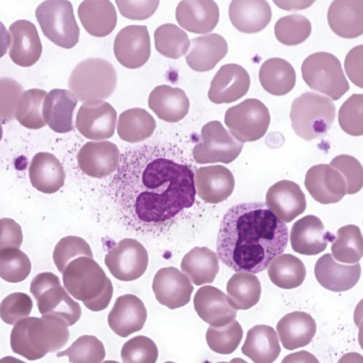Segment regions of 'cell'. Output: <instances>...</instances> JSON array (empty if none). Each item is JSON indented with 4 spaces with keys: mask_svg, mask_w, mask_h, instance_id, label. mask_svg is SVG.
<instances>
[{
    "mask_svg": "<svg viewBox=\"0 0 363 363\" xmlns=\"http://www.w3.org/2000/svg\"><path fill=\"white\" fill-rule=\"evenodd\" d=\"M288 240L287 226L265 203H239L230 208L221 220L217 255L237 272L257 274L284 252Z\"/></svg>",
    "mask_w": 363,
    "mask_h": 363,
    "instance_id": "obj_2",
    "label": "cell"
},
{
    "mask_svg": "<svg viewBox=\"0 0 363 363\" xmlns=\"http://www.w3.org/2000/svg\"><path fill=\"white\" fill-rule=\"evenodd\" d=\"M228 50L226 40L218 33L196 37L191 41L186 61L194 71H210L226 55Z\"/></svg>",
    "mask_w": 363,
    "mask_h": 363,
    "instance_id": "obj_29",
    "label": "cell"
},
{
    "mask_svg": "<svg viewBox=\"0 0 363 363\" xmlns=\"http://www.w3.org/2000/svg\"><path fill=\"white\" fill-rule=\"evenodd\" d=\"M81 256L93 258L89 245L83 238L77 236L63 238L53 252L54 262L62 274L69 262Z\"/></svg>",
    "mask_w": 363,
    "mask_h": 363,
    "instance_id": "obj_49",
    "label": "cell"
},
{
    "mask_svg": "<svg viewBox=\"0 0 363 363\" xmlns=\"http://www.w3.org/2000/svg\"><path fill=\"white\" fill-rule=\"evenodd\" d=\"M117 74L108 61L92 57L82 60L72 70L68 87L81 101L108 99L114 91Z\"/></svg>",
    "mask_w": 363,
    "mask_h": 363,
    "instance_id": "obj_6",
    "label": "cell"
},
{
    "mask_svg": "<svg viewBox=\"0 0 363 363\" xmlns=\"http://www.w3.org/2000/svg\"><path fill=\"white\" fill-rule=\"evenodd\" d=\"M274 4H277V6L282 9L286 10H292V9H302L307 8L311 6L314 1H291V4L289 1H274Z\"/></svg>",
    "mask_w": 363,
    "mask_h": 363,
    "instance_id": "obj_58",
    "label": "cell"
},
{
    "mask_svg": "<svg viewBox=\"0 0 363 363\" xmlns=\"http://www.w3.org/2000/svg\"><path fill=\"white\" fill-rule=\"evenodd\" d=\"M33 308L30 297L22 292L8 295L0 304V318L6 324L14 325L29 316Z\"/></svg>",
    "mask_w": 363,
    "mask_h": 363,
    "instance_id": "obj_50",
    "label": "cell"
},
{
    "mask_svg": "<svg viewBox=\"0 0 363 363\" xmlns=\"http://www.w3.org/2000/svg\"><path fill=\"white\" fill-rule=\"evenodd\" d=\"M330 165L336 169L344 177L346 194H353L361 190L363 184V169L354 157L340 155L335 157Z\"/></svg>",
    "mask_w": 363,
    "mask_h": 363,
    "instance_id": "obj_51",
    "label": "cell"
},
{
    "mask_svg": "<svg viewBox=\"0 0 363 363\" xmlns=\"http://www.w3.org/2000/svg\"><path fill=\"white\" fill-rule=\"evenodd\" d=\"M242 335L241 325L238 320L233 319L223 326L210 325L208 328L206 338L211 350L218 354H228L238 348Z\"/></svg>",
    "mask_w": 363,
    "mask_h": 363,
    "instance_id": "obj_43",
    "label": "cell"
},
{
    "mask_svg": "<svg viewBox=\"0 0 363 363\" xmlns=\"http://www.w3.org/2000/svg\"><path fill=\"white\" fill-rule=\"evenodd\" d=\"M117 113L114 108L102 100L85 102L77 113L76 126L79 132L91 140H104L113 136Z\"/></svg>",
    "mask_w": 363,
    "mask_h": 363,
    "instance_id": "obj_14",
    "label": "cell"
},
{
    "mask_svg": "<svg viewBox=\"0 0 363 363\" xmlns=\"http://www.w3.org/2000/svg\"><path fill=\"white\" fill-rule=\"evenodd\" d=\"M1 135H2V128H1V126L0 125V140L1 138Z\"/></svg>",
    "mask_w": 363,
    "mask_h": 363,
    "instance_id": "obj_59",
    "label": "cell"
},
{
    "mask_svg": "<svg viewBox=\"0 0 363 363\" xmlns=\"http://www.w3.org/2000/svg\"><path fill=\"white\" fill-rule=\"evenodd\" d=\"M250 78L242 66L230 63L220 67L211 80L208 92L209 100L216 104H230L245 96Z\"/></svg>",
    "mask_w": 363,
    "mask_h": 363,
    "instance_id": "obj_15",
    "label": "cell"
},
{
    "mask_svg": "<svg viewBox=\"0 0 363 363\" xmlns=\"http://www.w3.org/2000/svg\"><path fill=\"white\" fill-rule=\"evenodd\" d=\"M331 30L344 38H354L363 33V1L335 0L328 11Z\"/></svg>",
    "mask_w": 363,
    "mask_h": 363,
    "instance_id": "obj_27",
    "label": "cell"
},
{
    "mask_svg": "<svg viewBox=\"0 0 363 363\" xmlns=\"http://www.w3.org/2000/svg\"><path fill=\"white\" fill-rule=\"evenodd\" d=\"M69 337L67 323L54 314L27 317L14 325L10 336L13 352L36 360L62 348Z\"/></svg>",
    "mask_w": 363,
    "mask_h": 363,
    "instance_id": "obj_3",
    "label": "cell"
},
{
    "mask_svg": "<svg viewBox=\"0 0 363 363\" xmlns=\"http://www.w3.org/2000/svg\"><path fill=\"white\" fill-rule=\"evenodd\" d=\"M30 291L35 298L40 313L54 314L73 325L80 318L82 310L61 286L59 277L52 272L38 274L31 281Z\"/></svg>",
    "mask_w": 363,
    "mask_h": 363,
    "instance_id": "obj_8",
    "label": "cell"
},
{
    "mask_svg": "<svg viewBox=\"0 0 363 363\" xmlns=\"http://www.w3.org/2000/svg\"><path fill=\"white\" fill-rule=\"evenodd\" d=\"M201 140L193 148L192 155L199 164H229L241 152L243 143L237 140L218 121L206 123L201 131Z\"/></svg>",
    "mask_w": 363,
    "mask_h": 363,
    "instance_id": "obj_11",
    "label": "cell"
},
{
    "mask_svg": "<svg viewBox=\"0 0 363 363\" xmlns=\"http://www.w3.org/2000/svg\"><path fill=\"white\" fill-rule=\"evenodd\" d=\"M65 289L90 311L107 308L113 288L103 269L91 257L81 256L68 263L62 272Z\"/></svg>",
    "mask_w": 363,
    "mask_h": 363,
    "instance_id": "obj_4",
    "label": "cell"
},
{
    "mask_svg": "<svg viewBox=\"0 0 363 363\" xmlns=\"http://www.w3.org/2000/svg\"><path fill=\"white\" fill-rule=\"evenodd\" d=\"M335 259L345 264L358 262L363 255V240L359 228L347 225L339 228L331 245Z\"/></svg>",
    "mask_w": 363,
    "mask_h": 363,
    "instance_id": "obj_40",
    "label": "cell"
},
{
    "mask_svg": "<svg viewBox=\"0 0 363 363\" xmlns=\"http://www.w3.org/2000/svg\"><path fill=\"white\" fill-rule=\"evenodd\" d=\"M270 262L267 269L268 276L278 287L291 289L303 282L306 270L302 261L297 257L291 254L279 255Z\"/></svg>",
    "mask_w": 363,
    "mask_h": 363,
    "instance_id": "obj_38",
    "label": "cell"
},
{
    "mask_svg": "<svg viewBox=\"0 0 363 363\" xmlns=\"http://www.w3.org/2000/svg\"><path fill=\"white\" fill-rule=\"evenodd\" d=\"M277 330L284 347L293 350L311 342L316 333V323L310 314L294 311L281 318Z\"/></svg>",
    "mask_w": 363,
    "mask_h": 363,
    "instance_id": "obj_32",
    "label": "cell"
},
{
    "mask_svg": "<svg viewBox=\"0 0 363 363\" xmlns=\"http://www.w3.org/2000/svg\"><path fill=\"white\" fill-rule=\"evenodd\" d=\"M147 310L135 295L125 294L117 298L108 315L111 329L118 336L126 337L140 330L146 321Z\"/></svg>",
    "mask_w": 363,
    "mask_h": 363,
    "instance_id": "obj_22",
    "label": "cell"
},
{
    "mask_svg": "<svg viewBox=\"0 0 363 363\" xmlns=\"http://www.w3.org/2000/svg\"><path fill=\"white\" fill-rule=\"evenodd\" d=\"M118 9L122 16L132 20H145L156 11L158 0H116Z\"/></svg>",
    "mask_w": 363,
    "mask_h": 363,
    "instance_id": "obj_53",
    "label": "cell"
},
{
    "mask_svg": "<svg viewBox=\"0 0 363 363\" xmlns=\"http://www.w3.org/2000/svg\"><path fill=\"white\" fill-rule=\"evenodd\" d=\"M311 33V22L301 14H290L281 17L274 26V34L278 41L289 46L304 42Z\"/></svg>",
    "mask_w": 363,
    "mask_h": 363,
    "instance_id": "obj_44",
    "label": "cell"
},
{
    "mask_svg": "<svg viewBox=\"0 0 363 363\" xmlns=\"http://www.w3.org/2000/svg\"><path fill=\"white\" fill-rule=\"evenodd\" d=\"M302 77L312 89L340 99L350 89L339 60L333 54L318 52L307 57L301 65Z\"/></svg>",
    "mask_w": 363,
    "mask_h": 363,
    "instance_id": "obj_7",
    "label": "cell"
},
{
    "mask_svg": "<svg viewBox=\"0 0 363 363\" xmlns=\"http://www.w3.org/2000/svg\"><path fill=\"white\" fill-rule=\"evenodd\" d=\"M46 95V91L40 89H31L21 94L16 111V116L20 123L31 129L45 125L41 110Z\"/></svg>",
    "mask_w": 363,
    "mask_h": 363,
    "instance_id": "obj_42",
    "label": "cell"
},
{
    "mask_svg": "<svg viewBox=\"0 0 363 363\" xmlns=\"http://www.w3.org/2000/svg\"><path fill=\"white\" fill-rule=\"evenodd\" d=\"M314 273L322 286L334 292H341L356 285L361 275V267L359 262L350 265L338 263L331 254L326 253L316 262Z\"/></svg>",
    "mask_w": 363,
    "mask_h": 363,
    "instance_id": "obj_26",
    "label": "cell"
},
{
    "mask_svg": "<svg viewBox=\"0 0 363 363\" xmlns=\"http://www.w3.org/2000/svg\"><path fill=\"white\" fill-rule=\"evenodd\" d=\"M31 270L27 255L18 249H8L0 252V277L10 283L25 280Z\"/></svg>",
    "mask_w": 363,
    "mask_h": 363,
    "instance_id": "obj_46",
    "label": "cell"
},
{
    "mask_svg": "<svg viewBox=\"0 0 363 363\" xmlns=\"http://www.w3.org/2000/svg\"><path fill=\"white\" fill-rule=\"evenodd\" d=\"M21 228L13 220H0V250L7 247L18 248L22 242Z\"/></svg>",
    "mask_w": 363,
    "mask_h": 363,
    "instance_id": "obj_55",
    "label": "cell"
},
{
    "mask_svg": "<svg viewBox=\"0 0 363 363\" xmlns=\"http://www.w3.org/2000/svg\"><path fill=\"white\" fill-rule=\"evenodd\" d=\"M181 269L196 286L210 284L219 271L218 258L206 247H195L183 257Z\"/></svg>",
    "mask_w": 363,
    "mask_h": 363,
    "instance_id": "obj_35",
    "label": "cell"
},
{
    "mask_svg": "<svg viewBox=\"0 0 363 363\" xmlns=\"http://www.w3.org/2000/svg\"><path fill=\"white\" fill-rule=\"evenodd\" d=\"M104 260L115 278L130 281L145 273L148 265V254L137 240L124 238L106 255Z\"/></svg>",
    "mask_w": 363,
    "mask_h": 363,
    "instance_id": "obj_12",
    "label": "cell"
},
{
    "mask_svg": "<svg viewBox=\"0 0 363 363\" xmlns=\"http://www.w3.org/2000/svg\"><path fill=\"white\" fill-rule=\"evenodd\" d=\"M11 43L9 56L21 67L33 65L40 59L42 44L35 26L27 20H18L9 27Z\"/></svg>",
    "mask_w": 363,
    "mask_h": 363,
    "instance_id": "obj_24",
    "label": "cell"
},
{
    "mask_svg": "<svg viewBox=\"0 0 363 363\" xmlns=\"http://www.w3.org/2000/svg\"><path fill=\"white\" fill-rule=\"evenodd\" d=\"M62 356H67L69 361L74 363H99L105 358L106 352L103 343L96 337L85 335L65 350L57 353V357Z\"/></svg>",
    "mask_w": 363,
    "mask_h": 363,
    "instance_id": "obj_45",
    "label": "cell"
},
{
    "mask_svg": "<svg viewBox=\"0 0 363 363\" xmlns=\"http://www.w3.org/2000/svg\"><path fill=\"white\" fill-rule=\"evenodd\" d=\"M115 199L126 220L142 231L171 222L195 201L194 173L179 150L143 145L121 157L112 182Z\"/></svg>",
    "mask_w": 363,
    "mask_h": 363,
    "instance_id": "obj_1",
    "label": "cell"
},
{
    "mask_svg": "<svg viewBox=\"0 0 363 363\" xmlns=\"http://www.w3.org/2000/svg\"><path fill=\"white\" fill-rule=\"evenodd\" d=\"M78 16L84 29L95 37L109 35L117 23V14L108 0H85L78 8Z\"/></svg>",
    "mask_w": 363,
    "mask_h": 363,
    "instance_id": "obj_33",
    "label": "cell"
},
{
    "mask_svg": "<svg viewBox=\"0 0 363 363\" xmlns=\"http://www.w3.org/2000/svg\"><path fill=\"white\" fill-rule=\"evenodd\" d=\"M30 176L48 175L52 182L57 189L64 184L65 172L60 161L52 154L39 152L36 154L31 162Z\"/></svg>",
    "mask_w": 363,
    "mask_h": 363,
    "instance_id": "obj_52",
    "label": "cell"
},
{
    "mask_svg": "<svg viewBox=\"0 0 363 363\" xmlns=\"http://www.w3.org/2000/svg\"><path fill=\"white\" fill-rule=\"evenodd\" d=\"M304 184L314 200L322 204L339 202L346 194L344 177L327 164L311 167L306 172Z\"/></svg>",
    "mask_w": 363,
    "mask_h": 363,
    "instance_id": "obj_17",
    "label": "cell"
},
{
    "mask_svg": "<svg viewBox=\"0 0 363 363\" xmlns=\"http://www.w3.org/2000/svg\"><path fill=\"white\" fill-rule=\"evenodd\" d=\"M148 106L160 119L176 123L186 116L190 104L182 89L163 84L156 86L151 91Z\"/></svg>",
    "mask_w": 363,
    "mask_h": 363,
    "instance_id": "obj_30",
    "label": "cell"
},
{
    "mask_svg": "<svg viewBox=\"0 0 363 363\" xmlns=\"http://www.w3.org/2000/svg\"><path fill=\"white\" fill-rule=\"evenodd\" d=\"M340 128L352 136L363 134V95L354 94L341 106L338 113Z\"/></svg>",
    "mask_w": 363,
    "mask_h": 363,
    "instance_id": "obj_47",
    "label": "cell"
},
{
    "mask_svg": "<svg viewBox=\"0 0 363 363\" xmlns=\"http://www.w3.org/2000/svg\"><path fill=\"white\" fill-rule=\"evenodd\" d=\"M152 290L160 303L175 309L189 302L194 286L189 278L178 269L168 267L157 272L152 281Z\"/></svg>",
    "mask_w": 363,
    "mask_h": 363,
    "instance_id": "obj_16",
    "label": "cell"
},
{
    "mask_svg": "<svg viewBox=\"0 0 363 363\" xmlns=\"http://www.w3.org/2000/svg\"><path fill=\"white\" fill-rule=\"evenodd\" d=\"M176 19L186 30L206 34L219 21V9L212 0H183L176 9Z\"/></svg>",
    "mask_w": 363,
    "mask_h": 363,
    "instance_id": "obj_23",
    "label": "cell"
},
{
    "mask_svg": "<svg viewBox=\"0 0 363 363\" xmlns=\"http://www.w3.org/2000/svg\"><path fill=\"white\" fill-rule=\"evenodd\" d=\"M228 14L233 26L245 33L261 31L272 18L271 7L264 0L232 1Z\"/></svg>",
    "mask_w": 363,
    "mask_h": 363,
    "instance_id": "obj_28",
    "label": "cell"
},
{
    "mask_svg": "<svg viewBox=\"0 0 363 363\" xmlns=\"http://www.w3.org/2000/svg\"><path fill=\"white\" fill-rule=\"evenodd\" d=\"M362 45L351 49L345 60V69L350 81L362 88Z\"/></svg>",
    "mask_w": 363,
    "mask_h": 363,
    "instance_id": "obj_54",
    "label": "cell"
},
{
    "mask_svg": "<svg viewBox=\"0 0 363 363\" xmlns=\"http://www.w3.org/2000/svg\"><path fill=\"white\" fill-rule=\"evenodd\" d=\"M335 236L327 230L322 221L313 215H308L296 221L290 233L294 251L304 255H315L324 251L328 242Z\"/></svg>",
    "mask_w": 363,
    "mask_h": 363,
    "instance_id": "obj_18",
    "label": "cell"
},
{
    "mask_svg": "<svg viewBox=\"0 0 363 363\" xmlns=\"http://www.w3.org/2000/svg\"><path fill=\"white\" fill-rule=\"evenodd\" d=\"M113 52L125 67L137 69L144 65L151 53L147 26L130 25L122 28L115 38Z\"/></svg>",
    "mask_w": 363,
    "mask_h": 363,
    "instance_id": "obj_13",
    "label": "cell"
},
{
    "mask_svg": "<svg viewBox=\"0 0 363 363\" xmlns=\"http://www.w3.org/2000/svg\"><path fill=\"white\" fill-rule=\"evenodd\" d=\"M23 91V86L14 79L9 77H1L0 108H11Z\"/></svg>",
    "mask_w": 363,
    "mask_h": 363,
    "instance_id": "obj_56",
    "label": "cell"
},
{
    "mask_svg": "<svg viewBox=\"0 0 363 363\" xmlns=\"http://www.w3.org/2000/svg\"><path fill=\"white\" fill-rule=\"evenodd\" d=\"M77 99L66 89H52L45 96L43 114L49 127L54 131L65 133L74 129L72 116Z\"/></svg>",
    "mask_w": 363,
    "mask_h": 363,
    "instance_id": "obj_31",
    "label": "cell"
},
{
    "mask_svg": "<svg viewBox=\"0 0 363 363\" xmlns=\"http://www.w3.org/2000/svg\"><path fill=\"white\" fill-rule=\"evenodd\" d=\"M335 113V106L329 98L306 91L293 101L289 116L295 133L310 141L328 133Z\"/></svg>",
    "mask_w": 363,
    "mask_h": 363,
    "instance_id": "obj_5",
    "label": "cell"
},
{
    "mask_svg": "<svg viewBox=\"0 0 363 363\" xmlns=\"http://www.w3.org/2000/svg\"><path fill=\"white\" fill-rule=\"evenodd\" d=\"M197 194L206 203H218L233 193L235 179L232 172L222 165L201 167L195 175Z\"/></svg>",
    "mask_w": 363,
    "mask_h": 363,
    "instance_id": "obj_25",
    "label": "cell"
},
{
    "mask_svg": "<svg viewBox=\"0 0 363 363\" xmlns=\"http://www.w3.org/2000/svg\"><path fill=\"white\" fill-rule=\"evenodd\" d=\"M296 72L286 60L273 57L263 62L259 71V79L263 89L274 96L290 92L296 84Z\"/></svg>",
    "mask_w": 363,
    "mask_h": 363,
    "instance_id": "obj_36",
    "label": "cell"
},
{
    "mask_svg": "<svg viewBox=\"0 0 363 363\" xmlns=\"http://www.w3.org/2000/svg\"><path fill=\"white\" fill-rule=\"evenodd\" d=\"M156 128L154 118L146 110L133 108L119 116L117 133L123 140L135 143L150 138Z\"/></svg>",
    "mask_w": 363,
    "mask_h": 363,
    "instance_id": "obj_37",
    "label": "cell"
},
{
    "mask_svg": "<svg viewBox=\"0 0 363 363\" xmlns=\"http://www.w3.org/2000/svg\"><path fill=\"white\" fill-rule=\"evenodd\" d=\"M266 206L280 220L289 223L304 212L306 201L298 184L281 180L268 189Z\"/></svg>",
    "mask_w": 363,
    "mask_h": 363,
    "instance_id": "obj_20",
    "label": "cell"
},
{
    "mask_svg": "<svg viewBox=\"0 0 363 363\" xmlns=\"http://www.w3.org/2000/svg\"><path fill=\"white\" fill-rule=\"evenodd\" d=\"M194 306L199 316L213 327L228 324L237 315V309L228 296L213 286H203L198 289L194 297Z\"/></svg>",
    "mask_w": 363,
    "mask_h": 363,
    "instance_id": "obj_21",
    "label": "cell"
},
{
    "mask_svg": "<svg viewBox=\"0 0 363 363\" xmlns=\"http://www.w3.org/2000/svg\"><path fill=\"white\" fill-rule=\"evenodd\" d=\"M270 118L268 108L261 101L247 99L230 107L224 121L232 135L243 143L262 138L267 133Z\"/></svg>",
    "mask_w": 363,
    "mask_h": 363,
    "instance_id": "obj_10",
    "label": "cell"
},
{
    "mask_svg": "<svg viewBox=\"0 0 363 363\" xmlns=\"http://www.w3.org/2000/svg\"><path fill=\"white\" fill-rule=\"evenodd\" d=\"M242 352L255 363L274 362L281 352L278 337L271 326L257 325L247 333Z\"/></svg>",
    "mask_w": 363,
    "mask_h": 363,
    "instance_id": "obj_34",
    "label": "cell"
},
{
    "mask_svg": "<svg viewBox=\"0 0 363 363\" xmlns=\"http://www.w3.org/2000/svg\"><path fill=\"white\" fill-rule=\"evenodd\" d=\"M226 290L235 309L247 310L259 301L262 287L255 275L249 272H238L228 280Z\"/></svg>",
    "mask_w": 363,
    "mask_h": 363,
    "instance_id": "obj_39",
    "label": "cell"
},
{
    "mask_svg": "<svg viewBox=\"0 0 363 363\" xmlns=\"http://www.w3.org/2000/svg\"><path fill=\"white\" fill-rule=\"evenodd\" d=\"M35 17L43 34L55 45L70 49L78 43L79 28L70 1H45L37 7Z\"/></svg>",
    "mask_w": 363,
    "mask_h": 363,
    "instance_id": "obj_9",
    "label": "cell"
},
{
    "mask_svg": "<svg viewBox=\"0 0 363 363\" xmlns=\"http://www.w3.org/2000/svg\"><path fill=\"white\" fill-rule=\"evenodd\" d=\"M80 169L89 177L103 178L115 172L120 162L117 146L109 141L88 142L77 155Z\"/></svg>",
    "mask_w": 363,
    "mask_h": 363,
    "instance_id": "obj_19",
    "label": "cell"
},
{
    "mask_svg": "<svg viewBox=\"0 0 363 363\" xmlns=\"http://www.w3.org/2000/svg\"><path fill=\"white\" fill-rule=\"evenodd\" d=\"M121 355L124 363H155L158 350L152 339L138 335L124 343Z\"/></svg>",
    "mask_w": 363,
    "mask_h": 363,
    "instance_id": "obj_48",
    "label": "cell"
},
{
    "mask_svg": "<svg viewBox=\"0 0 363 363\" xmlns=\"http://www.w3.org/2000/svg\"><path fill=\"white\" fill-rule=\"evenodd\" d=\"M154 38L158 52L172 59H178L184 55L190 46L187 34L172 23H165L156 28Z\"/></svg>",
    "mask_w": 363,
    "mask_h": 363,
    "instance_id": "obj_41",
    "label": "cell"
},
{
    "mask_svg": "<svg viewBox=\"0 0 363 363\" xmlns=\"http://www.w3.org/2000/svg\"><path fill=\"white\" fill-rule=\"evenodd\" d=\"M11 45L10 33L6 29L4 25L0 21V58L2 57Z\"/></svg>",
    "mask_w": 363,
    "mask_h": 363,
    "instance_id": "obj_57",
    "label": "cell"
}]
</instances>
